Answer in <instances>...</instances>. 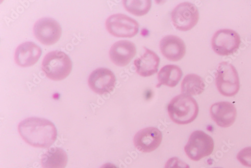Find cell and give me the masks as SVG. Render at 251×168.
<instances>
[{
	"label": "cell",
	"mask_w": 251,
	"mask_h": 168,
	"mask_svg": "<svg viewBox=\"0 0 251 168\" xmlns=\"http://www.w3.org/2000/svg\"><path fill=\"white\" fill-rule=\"evenodd\" d=\"M18 131L26 143L35 148H49L57 136L54 124L43 118L30 117L25 119L19 124Z\"/></svg>",
	"instance_id": "6da1fadb"
},
{
	"label": "cell",
	"mask_w": 251,
	"mask_h": 168,
	"mask_svg": "<svg viewBox=\"0 0 251 168\" xmlns=\"http://www.w3.org/2000/svg\"><path fill=\"white\" fill-rule=\"evenodd\" d=\"M167 110L172 120L180 125L192 122L196 119L199 112L196 100L191 96L182 94L171 100Z\"/></svg>",
	"instance_id": "7a4b0ae2"
},
{
	"label": "cell",
	"mask_w": 251,
	"mask_h": 168,
	"mask_svg": "<svg viewBox=\"0 0 251 168\" xmlns=\"http://www.w3.org/2000/svg\"><path fill=\"white\" fill-rule=\"evenodd\" d=\"M42 69L50 79L61 81L70 74L72 62L66 53L58 51H52L47 54L44 58Z\"/></svg>",
	"instance_id": "3957f363"
},
{
	"label": "cell",
	"mask_w": 251,
	"mask_h": 168,
	"mask_svg": "<svg viewBox=\"0 0 251 168\" xmlns=\"http://www.w3.org/2000/svg\"><path fill=\"white\" fill-rule=\"evenodd\" d=\"M216 84L218 91L223 96H235L240 90V80L234 66L226 61L221 62L216 74Z\"/></svg>",
	"instance_id": "277c9868"
},
{
	"label": "cell",
	"mask_w": 251,
	"mask_h": 168,
	"mask_svg": "<svg viewBox=\"0 0 251 168\" xmlns=\"http://www.w3.org/2000/svg\"><path fill=\"white\" fill-rule=\"evenodd\" d=\"M214 149L213 138L201 131L194 132L184 146V151L188 158L194 161L211 155Z\"/></svg>",
	"instance_id": "5b68a950"
},
{
	"label": "cell",
	"mask_w": 251,
	"mask_h": 168,
	"mask_svg": "<svg viewBox=\"0 0 251 168\" xmlns=\"http://www.w3.org/2000/svg\"><path fill=\"white\" fill-rule=\"evenodd\" d=\"M241 43L239 34L229 29L218 30L212 39V46L214 51L221 56H228L234 54Z\"/></svg>",
	"instance_id": "8992f818"
},
{
	"label": "cell",
	"mask_w": 251,
	"mask_h": 168,
	"mask_svg": "<svg viewBox=\"0 0 251 168\" xmlns=\"http://www.w3.org/2000/svg\"><path fill=\"white\" fill-rule=\"evenodd\" d=\"M199 12L197 6L190 2L178 4L172 13V22L175 28L182 31L193 29L199 20Z\"/></svg>",
	"instance_id": "52a82bcc"
},
{
	"label": "cell",
	"mask_w": 251,
	"mask_h": 168,
	"mask_svg": "<svg viewBox=\"0 0 251 168\" xmlns=\"http://www.w3.org/2000/svg\"><path fill=\"white\" fill-rule=\"evenodd\" d=\"M106 27L114 36L131 38L138 33L139 26L133 18L123 14H115L107 18Z\"/></svg>",
	"instance_id": "ba28073f"
},
{
	"label": "cell",
	"mask_w": 251,
	"mask_h": 168,
	"mask_svg": "<svg viewBox=\"0 0 251 168\" xmlns=\"http://www.w3.org/2000/svg\"><path fill=\"white\" fill-rule=\"evenodd\" d=\"M33 33L41 44L50 46L55 44L59 40L62 29L57 21L51 18L45 17L35 23Z\"/></svg>",
	"instance_id": "9c48e42d"
},
{
	"label": "cell",
	"mask_w": 251,
	"mask_h": 168,
	"mask_svg": "<svg viewBox=\"0 0 251 168\" xmlns=\"http://www.w3.org/2000/svg\"><path fill=\"white\" fill-rule=\"evenodd\" d=\"M116 82L114 74L105 68L96 69L92 72L88 79L90 88L100 95L112 92L115 88Z\"/></svg>",
	"instance_id": "30bf717a"
},
{
	"label": "cell",
	"mask_w": 251,
	"mask_h": 168,
	"mask_svg": "<svg viewBox=\"0 0 251 168\" xmlns=\"http://www.w3.org/2000/svg\"><path fill=\"white\" fill-rule=\"evenodd\" d=\"M162 140V133L154 127L139 131L134 138L136 148L142 153H151L155 151L158 148Z\"/></svg>",
	"instance_id": "8fae6325"
},
{
	"label": "cell",
	"mask_w": 251,
	"mask_h": 168,
	"mask_svg": "<svg viewBox=\"0 0 251 168\" xmlns=\"http://www.w3.org/2000/svg\"><path fill=\"white\" fill-rule=\"evenodd\" d=\"M210 114L212 119L219 127L227 128L234 123L237 112L234 104L222 101L212 105Z\"/></svg>",
	"instance_id": "7c38bea8"
},
{
	"label": "cell",
	"mask_w": 251,
	"mask_h": 168,
	"mask_svg": "<svg viewBox=\"0 0 251 168\" xmlns=\"http://www.w3.org/2000/svg\"><path fill=\"white\" fill-rule=\"evenodd\" d=\"M135 44L129 40H120L111 47L109 56L115 65L120 67L128 65L136 54Z\"/></svg>",
	"instance_id": "4fadbf2b"
},
{
	"label": "cell",
	"mask_w": 251,
	"mask_h": 168,
	"mask_svg": "<svg viewBox=\"0 0 251 168\" xmlns=\"http://www.w3.org/2000/svg\"><path fill=\"white\" fill-rule=\"evenodd\" d=\"M160 50L165 58L173 61L181 60L186 53V46L183 40L173 35L165 36L161 40Z\"/></svg>",
	"instance_id": "5bb4252c"
},
{
	"label": "cell",
	"mask_w": 251,
	"mask_h": 168,
	"mask_svg": "<svg viewBox=\"0 0 251 168\" xmlns=\"http://www.w3.org/2000/svg\"><path fill=\"white\" fill-rule=\"evenodd\" d=\"M42 54L41 49L33 42L27 41L20 45L14 55L16 64L20 67H28L37 62Z\"/></svg>",
	"instance_id": "9a60e30c"
},
{
	"label": "cell",
	"mask_w": 251,
	"mask_h": 168,
	"mask_svg": "<svg viewBox=\"0 0 251 168\" xmlns=\"http://www.w3.org/2000/svg\"><path fill=\"white\" fill-rule=\"evenodd\" d=\"M145 52L134 60L137 73L144 77H150L158 71L160 58L154 52L144 48Z\"/></svg>",
	"instance_id": "2e32d148"
},
{
	"label": "cell",
	"mask_w": 251,
	"mask_h": 168,
	"mask_svg": "<svg viewBox=\"0 0 251 168\" xmlns=\"http://www.w3.org/2000/svg\"><path fill=\"white\" fill-rule=\"evenodd\" d=\"M68 161L66 152L56 147L50 149L42 156L41 159L43 168H65Z\"/></svg>",
	"instance_id": "e0dca14e"
},
{
	"label": "cell",
	"mask_w": 251,
	"mask_h": 168,
	"mask_svg": "<svg viewBox=\"0 0 251 168\" xmlns=\"http://www.w3.org/2000/svg\"><path fill=\"white\" fill-rule=\"evenodd\" d=\"M182 76V70L178 66L175 65L165 66L158 74L159 86L175 87L177 85Z\"/></svg>",
	"instance_id": "ac0fdd59"
},
{
	"label": "cell",
	"mask_w": 251,
	"mask_h": 168,
	"mask_svg": "<svg viewBox=\"0 0 251 168\" xmlns=\"http://www.w3.org/2000/svg\"><path fill=\"white\" fill-rule=\"evenodd\" d=\"M205 84L203 79L195 74L187 75L183 79L181 84L182 94L196 96L202 93L205 89Z\"/></svg>",
	"instance_id": "d6986e66"
},
{
	"label": "cell",
	"mask_w": 251,
	"mask_h": 168,
	"mask_svg": "<svg viewBox=\"0 0 251 168\" xmlns=\"http://www.w3.org/2000/svg\"><path fill=\"white\" fill-rule=\"evenodd\" d=\"M123 4L128 12L137 16H142L148 14L151 7V1L150 0H141V1H132L125 0Z\"/></svg>",
	"instance_id": "ffe728a7"
},
{
	"label": "cell",
	"mask_w": 251,
	"mask_h": 168,
	"mask_svg": "<svg viewBox=\"0 0 251 168\" xmlns=\"http://www.w3.org/2000/svg\"><path fill=\"white\" fill-rule=\"evenodd\" d=\"M237 158L243 166L251 168V147H247L240 151Z\"/></svg>",
	"instance_id": "44dd1931"
},
{
	"label": "cell",
	"mask_w": 251,
	"mask_h": 168,
	"mask_svg": "<svg viewBox=\"0 0 251 168\" xmlns=\"http://www.w3.org/2000/svg\"><path fill=\"white\" fill-rule=\"evenodd\" d=\"M164 168H190V167L179 158L173 157L167 161Z\"/></svg>",
	"instance_id": "7402d4cb"
},
{
	"label": "cell",
	"mask_w": 251,
	"mask_h": 168,
	"mask_svg": "<svg viewBox=\"0 0 251 168\" xmlns=\"http://www.w3.org/2000/svg\"><path fill=\"white\" fill-rule=\"evenodd\" d=\"M100 168H117V167L111 163H106L102 165Z\"/></svg>",
	"instance_id": "603a6c76"
},
{
	"label": "cell",
	"mask_w": 251,
	"mask_h": 168,
	"mask_svg": "<svg viewBox=\"0 0 251 168\" xmlns=\"http://www.w3.org/2000/svg\"><path fill=\"white\" fill-rule=\"evenodd\" d=\"M218 168V167H217V168Z\"/></svg>",
	"instance_id": "cb8c5ba5"
}]
</instances>
